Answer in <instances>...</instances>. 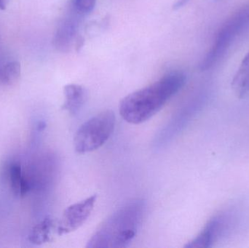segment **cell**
<instances>
[{"label": "cell", "instance_id": "1", "mask_svg": "<svg viewBox=\"0 0 249 248\" xmlns=\"http://www.w3.org/2000/svg\"><path fill=\"white\" fill-rule=\"evenodd\" d=\"M186 82L187 77L184 73L174 71L127 95L120 103L121 116L132 125L146 122L184 87Z\"/></svg>", "mask_w": 249, "mask_h": 248}, {"label": "cell", "instance_id": "2", "mask_svg": "<svg viewBox=\"0 0 249 248\" xmlns=\"http://www.w3.org/2000/svg\"><path fill=\"white\" fill-rule=\"evenodd\" d=\"M146 202L133 199L124 204L98 227L86 248H122L130 246L142 226Z\"/></svg>", "mask_w": 249, "mask_h": 248}, {"label": "cell", "instance_id": "3", "mask_svg": "<svg viewBox=\"0 0 249 248\" xmlns=\"http://www.w3.org/2000/svg\"><path fill=\"white\" fill-rule=\"evenodd\" d=\"M249 26V3L232 13L219 28L212 47L200 62V69L206 71L217 64L232 42Z\"/></svg>", "mask_w": 249, "mask_h": 248}, {"label": "cell", "instance_id": "4", "mask_svg": "<svg viewBox=\"0 0 249 248\" xmlns=\"http://www.w3.org/2000/svg\"><path fill=\"white\" fill-rule=\"evenodd\" d=\"M116 116L112 110H105L80 125L74 138V149L86 154L99 149L113 133Z\"/></svg>", "mask_w": 249, "mask_h": 248}, {"label": "cell", "instance_id": "5", "mask_svg": "<svg viewBox=\"0 0 249 248\" xmlns=\"http://www.w3.org/2000/svg\"><path fill=\"white\" fill-rule=\"evenodd\" d=\"M97 195H94L76 202L69 206L64 211L58 226V234L59 235L69 234L78 230L91 215Z\"/></svg>", "mask_w": 249, "mask_h": 248}, {"label": "cell", "instance_id": "6", "mask_svg": "<svg viewBox=\"0 0 249 248\" xmlns=\"http://www.w3.org/2000/svg\"><path fill=\"white\" fill-rule=\"evenodd\" d=\"M81 14L71 5L68 13L58 24L54 36V46L61 52H68L77 37Z\"/></svg>", "mask_w": 249, "mask_h": 248}, {"label": "cell", "instance_id": "7", "mask_svg": "<svg viewBox=\"0 0 249 248\" xmlns=\"http://www.w3.org/2000/svg\"><path fill=\"white\" fill-rule=\"evenodd\" d=\"M224 224L223 217L216 215L212 218L205 226L203 230L189 242L184 247L187 248H207L212 247L219 236Z\"/></svg>", "mask_w": 249, "mask_h": 248}, {"label": "cell", "instance_id": "8", "mask_svg": "<svg viewBox=\"0 0 249 248\" xmlns=\"http://www.w3.org/2000/svg\"><path fill=\"white\" fill-rule=\"evenodd\" d=\"M64 103L62 109L71 115H76L84 104L86 92L79 84H67L64 88Z\"/></svg>", "mask_w": 249, "mask_h": 248}, {"label": "cell", "instance_id": "9", "mask_svg": "<svg viewBox=\"0 0 249 248\" xmlns=\"http://www.w3.org/2000/svg\"><path fill=\"white\" fill-rule=\"evenodd\" d=\"M232 87L239 98L244 97L249 92V52L234 76Z\"/></svg>", "mask_w": 249, "mask_h": 248}, {"label": "cell", "instance_id": "10", "mask_svg": "<svg viewBox=\"0 0 249 248\" xmlns=\"http://www.w3.org/2000/svg\"><path fill=\"white\" fill-rule=\"evenodd\" d=\"M8 173L13 193L16 196H24L29 192L30 185L23 174L21 165L18 163H13L9 167Z\"/></svg>", "mask_w": 249, "mask_h": 248}, {"label": "cell", "instance_id": "11", "mask_svg": "<svg viewBox=\"0 0 249 248\" xmlns=\"http://www.w3.org/2000/svg\"><path fill=\"white\" fill-rule=\"evenodd\" d=\"M53 228V221L50 217H47L32 228L29 233V242L36 246L48 243L51 239Z\"/></svg>", "mask_w": 249, "mask_h": 248}, {"label": "cell", "instance_id": "12", "mask_svg": "<svg viewBox=\"0 0 249 248\" xmlns=\"http://www.w3.org/2000/svg\"><path fill=\"white\" fill-rule=\"evenodd\" d=\"M21 66L17 61H8L0 67V85H10L20 77Z\"/></svg>", "mask_w": 249, "mask_h": 248}, {"label": "cell", "instance_id": "13", "mask_svg": "<svg viewBox=\"0 0 249 248\" xmlns=\"http://www.w3.org/2000/svg\"><path fill=\"white\" fill-rule=\"evenodd\" d=\"M96 0H73L71 5L82 16L93 11L96 6Z\"/></svg>", "mask_w": 249, "mask_h": 248}, {"label": "cell", "instance_id": "14", "mask_svg": "<svg viewBox=\"0 0 249 248\" xmlns=\"http://www.w3.org/2000/svg\"><path fill=\"white\" fill-rule=\"evenodd\" d=\"M10 0H0V10H5Z\"/></svg>", "mask_w": 249, "mask_h": 248}]
</instances>
